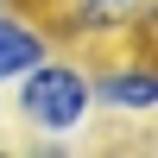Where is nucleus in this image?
Wrapping results in <instances>:
<instances>
[{
    "mask_svg": "<svg viewBox=\"0 0 158 158\" xmlns=\"http://www.w3.org/2000/svg\"><path fill=\"white\" fill-rule=\"evenodd\" d=\"M13 95V114H19L25 133H38L44 152H76L82 127L95 120V95H89V63L70 57V51H51L44 63L19 76L6 89Z\"/></svg>",
    "mask_w": 158,
    "mask_h": 158,
    "instance_id": "obj_1",
    "label": "nucleus"
},
{
    "mask_svg": "<svg viewBox=\"0 0 158 158\" xmlns=\"http://www.w3.org/2000/svg\"><path fill=\"white\" fill-rule=\"evenodd\" d=\"M89 95H95V114H114V120H152L158 114V70L139 51H108V57L89 63Z\"/></svg>",
    "mask_w": 158,
    "mask_h": 158,
    "instance_id": "obj_2",
    "label": "nucleus"
},
{
    "mask_svg": "<svg viewBox=\"0 0 158 158\" xmlns=\"http://www.w3.org/2000/svg\"><path fill=\"white\" fill-rule=\"evenodd\" d=\"M57 32L76 44H120L152 38V0H57Z\"/></svg>",
    "mask_w": 158,
    "mask_h": 158,
    "instance_id": "obj_3",
    "label": "nucleus"
},
{
    "mask_svg": "<svg viewBox=\"0 0 158 158\" xmlns=\"http://www.w3.org/2000/svg\"><path fill=\"white\" fill-rule=\"evenodd\" d=\"M51 51H57V38H51L32 13L0 6V89H13L25 70H32V63H44Z\"/></svg>",
    "mask_w": 158,
    "mask_h": 158,
    "instance_id": "obj_4",
    "label": "nucleus"
}]
</instances>
